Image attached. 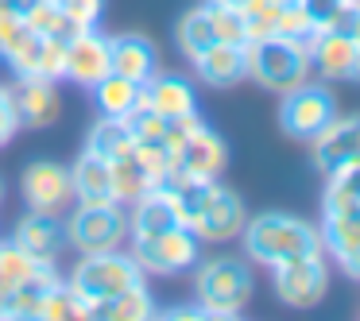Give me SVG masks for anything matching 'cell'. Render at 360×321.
I'll return each mask as SVG.
<instances>
[{
  "mask_svg": "<svg viewBox=\"0 0 360 321\" xmlns=\"http://www.w3.org/2000/svg\"><path fill=\"white\" fill-rule=\"evenodd\" d=\"M240 236H244L248 256L264 267H279L298 256H321L318 225H310L302 217H290V213H259V217H248Z\"/></svg>",
  "mask_w": 360,
  "mask_h": 321,
  "instance_id": "obj_1",
  "label": "cell"
},
{
  "mask_svg": "<svg viewBox=\"0 0 360 321\" xmlns=\"http://www.w3.org/2000/svg\"><path fill=\"white\" fill-rule=\"evenodd\" d=\"M194 298L205 317H236L252 298V267L236 256H213L194 263Z\"/></svg>",
  "mask_w": 360,
  "mask_h": 321,
  "instance_id": "obj_2",
  "label": "cell"
},
{
  "mask_svg": "<svg viewBox=\"0 0 360 321\" xmlns=\"http://www.w3.org/2000/svg\"><path fill=\"white\" fill-rule=\"evenodd\" d=\"M66 287L82 298L89 317V306L101 302V298H112L120 290L143 282V271L136 267V259L128 251H82V259L70 267V275H63Z\"/></svg>",
  "mask_w": 360,
  "mask_h": 321,
  "instance_id": "obj_3",
  "label": "cell"
},
{
  "mask_svg": "<svg viewBox=\"0 0 360 321\" xmlns=\"http://www.w3.org/2000/svg\"><path fill=\"white\" fill-rule=\"evenodd\" d=\"M244 58H248V78L256 86L271 89V93H290L302 81H310V55L295 43L279 39H248L244 43Z\"/></svg>",
  "mask_w": 360,
  "mask_h": 321,
  "instance_id": "obj_4",
  "label": "cell"
},
{
  "mask_svg": "<svg viewBox=\"0 0 360 321\" xmlns=\"http://www.w3.org/2000/svg\"><path fill=\"white\" fill-rule=\"evenodd\" d=\"M66 244L78 251H117L128 244V209L120 202H74Z\"/></svg>",
  "mask_w": 360,
  "mask_h": 321,
  "instance_id": "obj_5",
  "label": "cell"
},
{
  "mask_svg": "<svg viewBox=\"0 0 360 321\" xmlns=\"http://www.w3.org/2000/svg\"><path fill=\"white\" fill-rule=\"evenodd\" d=\"M128 256L143 275H182L198 263V236L186 225H174L155 236H132Z\"/></svg>",
  "mask_w": 360,
  "mask_h": 321,
  "instance_id": "obj_6",
  "label": "cell"
},
{
  "mask_svg": "<svg viewBox=\"0 0 360 321\" xmlns=\"http://www.w3.org/2000/svg\"><path fill=\"white\" fill-rule=\"evenodd\" d=\"M337 117V101L326 86L302 81L298 89L283 93V109H279V128L298 143H310L329 120Z\"/></svg>",
  "mask_w": 360,
  "mask_h": 321,
  "instance_id": "obj_7",
  "label": "cell"
},
{
  "mask_svg": "<svg viewBox=\"0 0 360 321\" xmlns=\"http://www.w3.org/2000/svg\"><path fill=\"white\" fill-rule=\"evenodd\" d=\"M275 275V294L283 298L287 306L295 310H310L326 298L329 290V267L321 256H298V259H287V263L271 267Z\"/></svg>",
  "mask_w": 360,
  "mask_h": 321,
  "instance_id": "obj_8",
  "label": "cell"
},
{
  "mask_svg": "<svg viewBox=\"0 0 360 321\" xmlns=\"http://www.w3.org/2000/svg\"><path fill=\"white\" fill-rule=\"evenodd\" d=\"M244 221H248V209H244L240 194H236V190H229V186H221V178H217V182L210 186L205 205L198 209L190 232H194L198 240L225 244V240H236V236H240Z\"/></svg>",
  "mask_w": 360,
  "mask_h": 321,
  "instance_id": "obj_9",
  "label": "cell"
},
{
  "mask_svg": "<svg viewBox=\"0 0 360 321\" xmlns=\"http://www.w3.org/2000/svg\"><path fill=\"white\" fill-rule=\"evenodd\" d=\"M24 202L32 213H47V217H66L74 205V186H70V171L58 163H32L24 171Z\"/></svg>",
  "mask_w": 360,
  "mask_h": 321,
  "instance_id": "obj_10",
  "label": "cell"
},
{
  "mask_svg": "<svg viewBox=\"0 0 360 321\" xmlns=\"http://www.w3.org/2000/svg\"><path fill=\"white\" fill-rule=\"evenodd\" d=\"M310 148H314V166H318L321 178L337 174L349 163H360V117H333L310 140Z\"/></svg>",
  "mask_w": 360,
  "mask_h": 321,
  "instance_id": "obj_11",
  "label": "cell"
},
{
  "mask_svg": "<svg viewBox=\"0 0 360 321\" xmlns=\"http://www.w3.org/2000/svg\"><path fill=\"white\" fill-rule=\"evenodd\" d=\"M225 163H229L225 140L205 124H198L194 132L174 148V171H182L186 178H198V182H217L221 171H225Z\"/></svg>",
  "mask_w": 360,
  "mask_h": 321,
  "instance_id": "obj_12",
  "label": "cell"
},
{
  "mask_svg": "<svg viewBox=\"0 0 360 321\" xmlns=\"http://www.w3.org/2000/svg\"><path fill=\"white\" fill-rule=\"evenodd\" d=\"M8 97H12L20 128H47V124H55L58 112H63L55 81L39 78V74H16V86L8 89Z\"/></svg>",
  "mask_w": 360,
  "mask_h": 321,
  "instance_id": "obj_13",
  "label": "cell"
},
{
  "mask_svg": "<svg viewBox=\"0 0 360 321\" xmlns=\"http://www.w3.org/2000/svg\"><path fill=\"white\" fill-rule=\"evenodd\" d=\"M109 70H112V63H109V35H101L97 27H86V32H78L70 43H66V78L70 81L94 89Z\"/></svg>",
  "mask_w": 360,
  "mask_h": 321,
  "instance_id": "obj_14",
  "label": "cell"
},
{
  "mask_svg": "<svg viewBox=\"0 0 360 321\" xmlns=\"http://www.w3.org/2000/svg\"><path fill=\"white\" fill-rule=\"evenodd\" d=\"M190 63H194L198 81L210 89H229L248 78V58H244V47H236V43H213Z\"/></svg>",
  "mask_w": 360,
  "mask_h": 321,
  "instance_id": "obj_15",
  "label": "cell"
},
{
  "mask_svg": "<svg viewBox=\"0 0 360 321\" xmlns=\"http://www.w3.org/2000/svg\"><path fill=\"white\" fill-rule=\"evenodd\" d=\"M143 105L151 112H159L163 120H179V117H190L198 112V101H194V86L179 74H151L143 81Z\"/></svg>",
  "mask_w": 360,
  "mask_h": 321,
  "instance_id": "obj_16",
  "label": "cell"
},
{
  "mask_svg": "<svg viewBox=\"0 0 360 321\" xmlns=\"http://www.w3.org/2000/svg\"><path fill=\"white\" fill-rule=\"evenodd\" d=\"M109 63H112V74H124V78L140 81V86L159 70L155 43H151L148 35H140V32L109 35Z\"/></svg>",
  "mask_w": 360,
  "mask_h": 321,
  "instance_id": "obj_17",
  "label": "cell"
},
{
  "mask_svg": "<svg viewBox=\"0 0 360 321\" xmlns=\"http://www.w3.org/2000/svg\"><path fill=\"white\" fill-rule=\"evenodd\" d=\"M39 43H43V35H35L20 12H12V8L0 12V58H4L16 74H32L35 70Z\"/></svg>",
  "mask_w": 360,
  "mask_h": 321,
  "instance_id": "obj_18",
  "label": "cell"
},
{
  "mask_svg": "<svg viewBox=\"0 0 360 321\" xmlns=\"http://www.w3.org/2000/svg\"><path fill=\"white\" fill-rule=\"evenodd\" d=\"M12 240H16L24 251H32L35 259H47V263H55V259L63 256V248H66V225H63V217L27 213V217L16 225Z\"/></svg>",
  "mask_w": 360,
  "mask_h": 321,
  "instance_id": "obj_19",
  "label": "cell"
},
{
  "mask_svg": "<svg viewBox=\"0 0 360 321\" xmlns=\"http://www.w3.org/2000/svg\"><path fill=\"white\" fill-rule=\"evenodd\" d=\"M356 39L341 32H321L318 43L310 47V70H318V78L326 81H349L352 66H356Z\"/></svg>",
  "mask_w": 360,
  "mask_h": 321,
  "instance_id": "obj_20",
  "label": "cell"
},
{
  "mask_svg": "<svg viewBox=\"0 0 360 321\" xmlns=\"http://www.w3.org/2000/svg\"><path fill=\"white\" fill-rule=\"evenodd\" d=\"M124 209H128V232L132 236H155V232H167V228L182 225L179 213H174V202L159 186H151L148 194L136 197Z\"/></svg>",
  "mask_w": 360,
  "mask_h": 321,
  "instance_id": "obj_21",
  "label": "cell"
},
{
  "mask_svg": "<svg viewBox=\"0 0 360 321\" xmlns=\"http://www.w3.org/2000/svg\"><path fill=\"white\" fill-rule=\"evenodd\" d=\"M155 313L159 310H155V298H151L148 282H136V287L89 306V317H105V321H148Z\"/></svg>",
  "mask_w": 360,
  "mask_h": 321,
  "instance_id": "obj_22",
  "label": "cell"
},
{
  "mask_svg": "<svg viewBox=\"0 0 360 321\" xmlns=\"http://www.w3.org/2000/svg\"><path fill=\"white\" fill-rule=\"evenodd\" d=\"M70 186H74V202H112L109 163L89 155V151H82L78 163L70 166Z\"/></svg>",
  "mask_w": 360,
  "mask_h": 321,
  "instance_id": "obj_23",
  "label": "cell"
},
{
  "mask_svg": "<svg viewBox=\"0 0 360 321\" xmlns=\"http://www.w3.org/2000/svg\"><path fill=\"white\" fill-rule=\"evenodd\" d=\"M94 101H97V109H101V117L124 120L128 112L143 101V86H140V81H132V78H124V74H112L109 70L94 86Z\"/></svg>",
  "mask_w": 360,
  "mask_h": 321,
  "instance_id": "obj_24",
  "label": "cell"
},
{
  "mask_svg": "<svg viewBox=\"0 0 360 321\" xmlns=\"http://www.w3.org/2000/svg\"><path fill=\"white\" fill-rule=\"evenodd\" d=\"M318 236H321V251H329L341 263L345 256H352L360 248V221L352 213H321Z\"/></svg>",
  "mask_w": 360,
  "mask_h": 321,
  "instance_id": "obj_25",
  "label": "cell"
},
{
  "mask_svg": "<svg viewBox=\"0 0 360 321\" xmlns=\"http://www.w3.org/2000/svg\"><path fill=\"white\" fill-rule=\"evenodd\" d=\"M132 148H136L132 132H128V124H124V120H117V117H101L94 128H89V136H86V151H89V155H97V159H105V163L128 155Z\"/></svg>",
  "mask_w": 360,
  "mask_h": 321,
  "instance_id": "obj_26",
  "label": "cell"
},
{
  "mask_svg": "<svg viewBox=\"0 0 360 321\" xmlns=\"http://www.w3.org/2000/svg\"><path fill=\"white\" fill-rule=\"evenodd\" d=\"M109 174H112V202H120V205H132L136 197H143L151 186H155V182L148 178V171H143V163L136 159V151L112 159Z\"/></svg>",
  "mask_w": 360,
  "mask_h": 321,
  "instance_id": "obj_27",
  "label": "cell"
},
{
  "mask_svg": "<svg viewBox=\"0 0 360 321\" xmlns=\"http://www.w3.org/2000/svg\"><path fill=\"white\" fill-rule=\"evenodd\" d=\"M321 32H326V27H321L318 20L306 12L298 0H290L287 8L279 12V24H275V35H279V39H287V43H295V47H302L306 55H310V47L318 43Z\"/></svg>",
  "mask_w": 360,
  "mask_h": 321,
  "instance_id": "obj_28",
  "label": "cell"
},
{
  "mask_svg": "<svg viewBox=\"0 0 360 321\" xmlns=\"http://www.w3.org/2000/svg\"><path fill=\"white\" fill-rule=\"evenodd\" d=\"M55 263H47V259H35L32 251H24L16 240H0V282L4 287H16V282L24 279H35V275L51 271Z\"/></svg>",
  "mask_w": 360,
  "mask_h": 321,
  "instance_id": "obj_29",
  "label": "cell"
},
{
  "mask_svg": "<svg viewBox=\"0 0 360 321\" xmlns=\"http://www.w3.org/2000/svg\"><path fill=\"white\" fill-rule=\"evenodd\" d=\"M82 317H86V306L66 287V279H58L55 287L43 290L39 306H35V321H82Z\"/></svg>",
  "mask_w": 360,
  "mask_h": 321,
  "instance_id": "obj_30",
  "label": "cell"
},
{
  "mask_svg": "<svg viewBox=\"0 0 360 321\" xmlns=\"http://www.w3.org/2000/svg\"><path fill=\"white\" fill-rule=\"evenodd\" d=\"M174 39H179V51H182L186 58H198L205 47H213V43H217V35H213L210 16H205L202 4H198V8H190L186 16L179 20V27H174Z\"/></svg>",
  "mask_w": 360,
  "mask_h": 321,
  "instance_id": "obj_31",
  "label": "cell"
},
{
  "mask_svg": "<svg viewBox=\"0 0 360 321\" xmlns=\"http://www.w3.org/2000/svg\"><path fill=\"white\" fill-rule=\"evenodd\" d=\"M202 8L210 16V27L217 35V43H236V47L248 43V24H244L240 8H229V4H217V0H205Z\"/></svg>",
  "mask_w": 360,
  "mask_h": 321,
  "instance_id": "obj_32",
  "label": "cell"
},
{
  "mask_svg": "<svg viewBox=\"0 0 360 321\" xmlns=\"http://www.w3.org/2000/svg\"><path fill=\"white\" fill-rule=\"evenodd\" d=\"M124 124L132 132V143H167V120L159 112H151L143 101L124 117Z\"/></svg>",
  "mask_w": 360,
  "mask_h": 321,
  "instance_id": "obj_33",
  "label": "cell"
},
{
  "mask_svg": "<svg viewBox=\"0 0 360 321\" xmlns=\"http://www.w3.org/2000/svg\"><path fill=\"white\" fill-rule=\"evenodd\" d=\"M32 74H39V78H47V81H63V78H66V39L43 35Z\"/></svg>",
  "mask_w": 360,
  "mask_h": 321,
  "instance_id": "obj_34",
  "label": "cell"
},
{
  "mask_svg": "<svg viewBox=\"0 0 360 321\" xmlns=\"http://www.w3.org/2000/svg\"><path fill=\"white\" fill-rule=\"evenodd\" d=\"M55 4L63 8V16H70L78 27H97L101 8H105V0H55Z\"/></svg>",
  "mask_w": 360,
  "mask_h": 321,
  "instance_id": "obj_35",
  "label": "cell"
},
{
  "mask_svg": "<svg viewBox=\"0 0 360 321\" xmlns=\"http://www.w3.org/2000/svg\"><path fill=\"white\" fill-rule=\"evenodd\" d=\"M16 132H20L16 109H12V97H8V89L0 86V148H4V143H8Z\"/></svg>",
  "mask_w": 360,
  "mask_h": 321,
  "instance_id": "obj_36",
  "label": "cell"
},
{
  "mask_svg": "<svg viewBox=\"0 0 360 321\" xmlns=\"http://www.w3.org/2000/svg\"><path fill=\"white\" fill-rule=\"evenodd\" d=\"M298 4H302V8L310 12V16L318 20L321 27H326L329 20H333V12L341 8V4H349V0H298Z\"/></svg>",
  "mask_w": 360,
  "mask_h": 321,
  "instance_id": "obj_37",
  "label": "cell"
},
{
  "mask_svg": "<svg viewBox=\"0 0 360 321\" xmlns=\"http://www.w3.org/2000/svg\"><path fill=\"white\" fill-rule=\"evenodd\" d=\"M341 267L349 271V279H356V282H360V248L352 251V256H345V259H341Z\"/></svg>",
  "mask_w": 360,
  "mask_h": 321,
  "instance_id": "obj_38",
  "label": "cell"
},
{
  "mask_svg": "<svg viewBox=\"0 0 360 321\" xmlns=\"http://www.w3.org/2000/svg\"><path fill=\"white\" fill-rule=\"evenodd\" d=\"M167 317H171V321H190V317H205V313L202 310H198V306H182V310H174V313H167Z\"/></svg>",
  "mask_w": 360,
  "mask_h": 321,
  "instance_id": "obj_39",
  "label": "cell"
},
{
  "mask_svg": "<svg viewBox=\"0 0 360 321\" xmlns=\"http://www.w3.org/2000/svg\"><path fill=\"white\" fill-rule=\"evenodd\" d=\"M217 4H229V8H240L244 12V4H248V0H217Z\"/></svg>",
  "mask_w": 360,
  "mask_h": 321,
  "instance_id": "obj_40",
  "label": "cell"
},
{
  "mask_svg": "<svg viewBox=\"0 0 360 321\" xmlns=\"http://www.w3.org/2000/svg\"><path fill=\"white\" fill-rule=\"evenodd\" d=\"M356 51H360V47H356ZM349 81H360V55H356V66H352V78H349Z\"/></svg>",
  "mask_w": 360,
  "mask_h": 321,
  "instance_id": "obj_41",
  "label": "cell"
},
{
  "mask_svg": "<svg viewBox=\"0 0 360 321\" xmlns=\"http://www.w3.org/2000/svg\"><path fill=\"white\" fill-rule=\"evenodd\" d=\"M352 39H356V47H360V16H356V27H352Z\"/></svg>",
  "mask_w": 360,
  "mask_h": 321,
  "instance_id": "obj_42",
  "label": "cell"
},
{
  "mask_svg": "<svg viewBox=\"0 0 360 321\" xmlns=\"http://www.w3.org/2000/svg\"><path fill=\"white\" fill-rule=\"evenodd\" d=\"M349 213H352V217H356V221H360V202H356V205H352V209H349Z\"/></svg>",
  "mask_w": 360,
  "mask_h": 321,
  "instance_id": "obj_43",
  "label": "cell"
},
{
  "mask_svg": "<svg viewBox=\"0 0 360 321\" xmlns=\"http://www.w3.org/2000/svg\"><path fill=\"white\" fill-rule=\"evenodd\" d=\"M4 8H12V0H0V12H4Z\"/></svg>",
  "mask_w": 360,
  "mask_h": 321,
  "instance_id": "obj_44",
  "label": "cell"
}]
</instances>
